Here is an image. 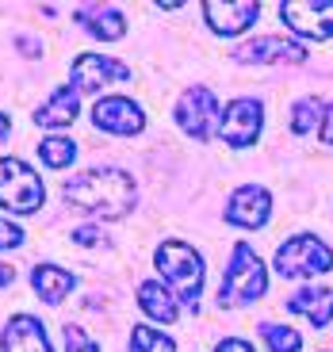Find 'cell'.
<instances>
[{
    "label": "cell",
    "instance_id": "cell-1",
    "mask_svg": "<svg viewBox=\"0 0 333 352\" xmlns=\"http://www.w3.org/2000/svg\"><path fill=\"white\" fill-rule=\"evenodd\" d=\"M62 195L88 214L100 219H123L134 207V180L123 168H88V173L73 176L62 188Z\"/></svg>",
    "mask_w": 333,
    "mask_h": 352
},
{
    "label": "cell",
    "instance_id": "cell-2",
    "mask_svg": "<svg viewBox=\"0 0 333 352\" xmlns=\"http://www.w3.org/2000/svg\"><path fill=\"white\" fill-rule=\"evenodd\" d=\"M264 287H268V276H264V264L261 256L253 253V245H246V241H237L234 245V256H230L226 264V276H222L219 283V307H249V302H257L264 295Z\"/></svg>",
    "mask_w": 333,
    "mask_h": 352
},
{
    "label": "cell",
    "instance_id": "cell-3",
    "mask_svg": "<svg viewBox=\"0 0 333 352\" xmlns=\"http://www.w3.org/2000/svg\"><path fill=\"white\" fill-rule=\"evenodd\" d=\"M158 272L176 287V299L192 302L195 310V299L203 291V256L192 245H184V241H165L158 249Z\"/></svg>",
    "mask_w": 333,
    "mask_h": 352
},
{
    "label": "cell",
    "instance_id": "cell-4",
    "mask_svg": "<svg viewBox=\"0 0 333 352\" xmlns=\"http://www.w3.org/2000/svg\"><path fill=\"white\" fill-rule=\"evenodd\" d=\"M46 199V188L35 168H27L16 157H0V207L12 214H31Z\"/></svg>",
    "mask_w": 333,
    "mask_h": 352
},
{
    "label": "cell",
    "instance_id": "cell-5",
    "mask_svg": "<svg viewBox=\"0 0 333 352\" xmlns=\"http://www.w3.org/2000/svg\"><path fill=\"white\" fill-rule=\"evenodd\" d=\"M333 268V253L322 238L314 234H299V238L283 241L276 249V272L299 280V276H314V272H330Z\"/></svg>",
    "mask_w": 333,
    "mask_h": 352
},
{
    "label": "cell",
    "instance_id": "cell-6",
    "mask_svg": "<svg viewBox=\"0 0 333 352\" xmlns=\"http://www.w3.org/2000/svg\"><path fill=\"white\" fill-rule=\"evenodd\" d=\"M176 123H180V131L192 134L195 142H207L211 134L219 131V100H215V92L203 85L188 88L184 96H180V104H176Z\"/></svg>",
    "mask_w": 333,
    "mask_h": 352
},
{
    "label": "cell",
    "instance_id": "cell-7",
    "mask_svg": "<svg viewBox=\"0 0 333 352\" xmlns=\"http://www.w3.org/2000/svg\"><path fill=\"white\" fill-rule=\"evenodd\" d=\"M280 19L307 38H330L333 35V0H283Z\"/></svg>",
    "mask_w": 333,
    "mask_h": 352
},
{
    "label": "cell",
    "instance_id": "cell-8",
    "mask_svg": "<svg viewBox=\"0 0 333 352\" xmlns=\"http://www.w3.org/2000/svg\"><path fill=\"white\" fill-rule=\"evenodd\" d=\"M261 123H264V111H261L257 100H234V104L226 107V115H222V123H219V138L226 142L230 150H246V146L257 142Z\"/></svg>",
    "mask_w": 333,
    "mask_h": 352
},
{
    "label": "cell",
    "instance_id": "cell-9",
    "mask_svg": "<svg viewBox=\"0 0 333 352\" xmlns=\"http://www.w3.org/2000/svg\"><path fill=\"white\" fill-rule=\"evenodd\" d=\"M92 123H96L100 131H107V134L131 138V134H142L146 115H142V107L134 104V100H127V96H104V100H96V107H92Z\"/></svg>",
    "mask_w": 333,
    "mask_h": 352
},
{
    "label": "cell",
    "instance_id": "cell-10",
    "mask_svg": "<svg viewBox=\"0 0 333 352\" xmlns=\"http://www.w3.org/2000/svg\"><path fill=\"white\" fill-rule=\"evenodd\" d=\"M127 77H131V69L115 58H104V54H80L73 62V88L77 92H100V88L119 85Z\"/></svg>",
    "mask_w": 333,
    "mask_h": 352
},
{
    "label": "cell",
    "instance_id": "cell-11",
    "mask_svg": "<svg viewBox=\"0 0 333 352\" xmlns=\"http://www.w3.org/2000/svg\"><path fill=\"white\" fill-rule=\"evenodd\" d=\"M234 62H246V65H303L307 62V50L299 43H288V38H253V43L237 46L234 50Z\"/></svg>",
    "mask_w": 333,
    "mask_h": 352
},
{
    "label": "cell",
    "instance_id": "cell-12",
    "mask_svg": "<svg viewBox=\"0 0 333 352\" xmlns=\"http://www.w3.org/2000/svg\"><path fill=\"white\" fill-rule=\"evenodd\" d=\"M268 211H272V195L257 184H246L230 195L226 222H234V226H241V230H261L264 222H268Z\"/></svg>",
    "mask_w": 333,
    "mask_h": 352
},
{
    "label": "cell",
    "instance_id": "cell-13",
    "mask_svg": "<svg viewBox=\"0 0 333 352\" xmlns=\"http://www.w3.org/2000/svg\"><path fill=\"white\" fill-rule=\"evenodd\" d=\"M203 16H207L215 35H241L246 27L257 23L261 4H253V0H241V4H234V0H207Z\"/></svg>",
    "mask_w": 333,
    "mask_h": 352
},
{
    "label": "cell",
    "instance_id": "cell-14",
    "mask_svg": "<svg viewBox=\"0 0 333 352\" xmlns=\"http://www.w3.org/2000/svg\"><path fill=\"white\" fill-rule=\"evenodd\" d=\"M0 349L4 352H50V344H46V329L39 318L16 314V318H8V329L0 333Z\"/></svg>",
    "mask_w": 333,
    "mask_h": 352
},
{
    "label": "cell",
    "instance_id": "cell-15",
    "mask_svg": "<svg viewBox=\"0 0 333 352\" xmlns=\"http://www.w3.org/2000/svg\"><path fill=\"white\" fill-rule=\"evenodd\" d=\"M288 310L310 318L314 326H330L333 322V291L330 287H303L288 299Z\"/></svg>",
    "mask_w": 333,
    "mask_h": 352
},
{
    "label": "cell",
    "instance_id": "cell-16",
    "mask_svg": "<svg viewBox=\"0 0 333 352\" xmlns=\"http://www.w3.org/2000/svg\"><path fill=\"white\" fill-rule=\"evenodd\" d=\"M77 23L88 27L104 43H115V38L127 35V19L119 8H96V4H88V8H77Z\"/></svg>",
    "mask_w": 333,
    "mask_h": 352
},
{
    "label": "cell",
    "instance_id": "cell-17",
    "mask_svg": "<svg viewBox=\"0 0 333 352\" xmlns=\"http://www.w3.org/2000/svg\"><path fill=\"white\" fill-rule=\"evenodd\" d=\"M73 119H77V88H69V85H62L35 111V123L39 126H69Z\"/></svg>",
    "mask_w": 333,
    "mask_h": 352
},
{
    "label": "cell",
    "instance_id": "cell-18",
    "mask_svg": "<svg viewBox=\"0 0 333 352\" xmlns=\"http://www.w3.org/2000/svg\"><path fill=\"white\" fill-rule=\"evenodd\" d=\"M138 302L142 310H146L153 322H176L180 318V302H176V295L169 287H161L158 280H149L138 287Z\"/></svg>",
    "mask_w": 333,
    "mask_h": 352
},
{
    "label": "cell",
    "instance_id": "cell-19",
    "mask_svg": "<svg viewBox=\"0 0 333 352\" xmlns=\"http://www.w3.org/2000/svg\"><path fill=\"white\" fill-rule=\"evenodd\" d=\"M31 283H35V291L43 295L46 302H62L65 295L73 291V276L65 272V268H58V264H35Z\"/></svg>",
    "mask_w": 333,
    "mask_h": 352
},
{
    "label": "cell",
    "instance_id": "cell-20",
    "mask_svg": "<svg viewBox=\"0 0 333 352\" xmlns=\"http://www.w3.org/2000/svg\"><path fill=\"white\" fill-rule=\"evenodd\" d=\"M39 157H43L46 168H69V161L77 157V146L69 138H46L39 146Z\"/></svg>",
    "mask_w": 333,
    "mask_h": 352
},
{
    "label": "cell",
    "instance_id": "cell-21",
    "mask_svg": "<svg viewBox=\"0 0 333 352\" xmlns=\"http://www.w3.org/2000/svg\"><path fill=\"white\" fill-rule=\"evenodd\" d=\"M131 352H173V337L158 333L153 326H134L131 329Z\"/></svg>",
    "mask_w": 333,
    "mask_h": 352
},
{
    "label": "cell",
    "instance_id": "cell-22",
    "mask_svg": "<svg viewBox=\"0 0 333 352\" xmlns=\"http://www.w3.org/2000/svg\"><path fill=\"white\" fill-rule=\"evenodd\" d=\"M261 337L268 341L272 352H299V344H303V337H299L295 329L276 326V322H261Z\"/></svg>",
    "mask_w": 333,
    "mask_h": 352
},
{
    "label": "cell",
    "instance_id": "cell-23",
    "mask_svg": "<svg viewBox=\"0 0 333 352\" xmlns=\"http://www.w3.org/2000/svg\"><path fill=\"white\" fill-rule=\"evenodd\" d=\"M325 115V107H322V100H314V96H307V100H299L295 104V111H291V131L295 134H307L310 126L318 123Z\"/></svg>",
    "mask_w": 333,
    "mask_h": 352
},
{
    "label": "cell",
    "instance_id": "cell-24",
    "mask_svg": "<svg viewBox=\"0 0 333 352\" xmlns=\"http://www.w3.org/2000/svg\"><path fill=\"white\" fill-rule=\"evenodd\" d=\"M62 333H65V352H100V344L88 341L80 326H65Z\"/></svg>",
    "mask_w": 333,
    "mask_h": 352
},
{
    "label": "cell",
    "instance_id": "cell-25",
    "mask_svg": "<svg viewBox=\"0 0 333 352\" xmlns=\"http://www.w3.org/2000/svg\"><path fill=\"white\" fill-rule=\"evenodd\" d=\"M19 241H23V230H19V226H12V222H4V219H0V249H16Z\"/></svg>",
    "mask_w": 333,
    "mask_h": 352
},
{
    "label": "cell",
    "instance_id": "cell-26",
    "mask_svg": "<svg viewBox=\"0 0 333 352\" xmlns=\"http://www.w3.org/2000/svg\"><path fill=\"white\" fill-rule=\"evenodd\" d=\"M215 352H253V349H249L246 341H237V337H230V341H219V349H215Z\"/></svg>",
    "mask_w": 333,
    "mask_h": 352
},
{
    "label": "cell",
    "instance_id": "cell-27",
    "mask_svg": "<svg viewBox=\"0 0 333 352\" xmlns=\"http://www.w3.org/2000/svg\"><path fill=\"white\" fill-rule=\"evenodd\" d=\"M322 142H325V146H333V104L325 107V123H322Z\"/></svg>",
    "mask_w": 333,
    "mask_h": 352
},
{
    "label": "cell",
    "instance_id": "cell-28",
    "mask_svg": "<svg viewBox=\"0 0 333 352\" xmlns=\"http://www.w3.org/2000/svg\"><path fill=\"white\" fill-rule=\"evenodd\" d=\"M12 280H16V268H12V264H4V261H0V287H8Z\"/></svg>",
    "mask_w": 333,
    "mask_h": 352
},
{
    "label": "cell",
    "instance_id": "cell-29",
    "mask_svg": "<svg viewBox=\"0 0 333 352\" xmlns=\"http://www.w3.org/2000/svg\"><path fill=\"white\" fill-rule=\"evenodd\" d=\"M19 50H23V54H27V58H35V54H39V50H43V46H39V43H35V38H19Z\"/></svg>",
    "mask_w": 333,
    "mask_h": 352
},
{
    "label": "cell",
    "instance_id": "cell-30",
    "mask_svg": "<svg viewBox=\"0 0 333 352\" xmlns=\"http://www.w3.org/2000/svg\"><path fill=\"white\" fill-rule=\"evenodd\" d=\"M8 126H12V123H8V115H4V111H0V142H4V138H8Z\"/></svg>",
    "mask_w": 333,
    "mask_h": 352
}]
</instances>
